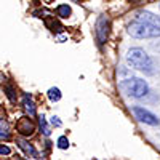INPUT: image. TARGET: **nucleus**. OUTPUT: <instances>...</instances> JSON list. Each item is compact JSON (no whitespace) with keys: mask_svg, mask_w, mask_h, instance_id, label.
I'll use <instances>...</instances> for the list:
<instances>
[{"mask_svg":"<svg viewBox=\"0 0 160 160\" xmlns=\"http://www.w3.org/2000/svg\"><path fill=\"white\" fill-rule=\"evenodd\" d=\"M127 32L135 38H154L160 37V18L151 11H139L133 19Z\"/></svg>","mask_w":160,"mask_h":160,"instance_id":"f257e3e1","label":"nucleus"},{"mask_svg":"<svg viewBox=\"0 0 160 160\" xmlns=\"http://www.w3.org/2000/svg\"><path fill=\"white\" fill-rule=\"evenodd\" d=\"M127 62L136 71H141L146 74H154V61L142 48H138V47L130 48L127 53Z\"/></svg>","mask_w":160,"mask_h":160,"instance_id":"f03ea898","label":"nucleus"},{"mask_svg":"<svg viewBox=\"0 0 160 160\" xmlns=\"http://www.w3.org/2000/svg\"><path fill=\"white\" fill-rule=\"evenodd\" d=\"M120 90L131 98H144L149 93V85L142 78H127L120 82Z\"/></svg>","mask_w":160,"mask_h":160,"instance_id":"7ed1b4c3","label":"nucleus"},{"mask_svg":"<svg viewBox=\"0 0 160 160\" xmlns=\"http://www.w3.org/2000/svg\"><path fill=\"white\" fill-rule=\"evenodd\" d=\"M95 32H96V40L99 45H104L109 38V32H111V19L108 15H101L96 19V26H95Z\"/></svg>","mask_w":160,"mask_h":160,"instance_id":"20e7f679","label":"nucleus"},{"mask_svg":"<svg viewBox=\"0 0 160 160\" xmlns=\"http://www.w3.org/2000/svg\"><path fill=\"white\" fill-rule=\"evenodd\" d=\"M135 117L139 120L141 123H146V125H151V127H157L160 125V120L157 118V115H154L152 112H149L148 109L141 108V106H135V108L131 109Z\"/></svg>","mask_w":160,"mask_h":160,"instance_id":"39448f33","label":"nucleus"},{"mask_svg":"<svg viewBox=\"0 0 160 160\" xmlns=\"http://www.w3.org/2000/svg\"><path fill=\"white\" fill-rule=\"evenodd\" d=\"M18 131L21 133V135H24V136H31L32 133L35 131V127H34V123L31 122L29 118H21V122H19V125H18Z\"/></svg>","mask_w":160,"mask_h":160,"instance_id":"423d86ee","label":"nucleus"},{"mask_svg":"<svg viewBox=\"0 0 160 160\" xmlns=\"http://www.w3.org/2000/svg\"><path fill=\"white\" fill-rule=\"evenodd\" d=\"M22 104H24L26 112H28L31 117H34L35 115V104H34V99H32V96L29 95V93H24L22 95Z\"/></svg>","mask_w":160,"mask_h":160,"instance_id":"0eeeda50","label":"nucleus"},{"mask_svg":"<svg viewBox=\"0 0 160 160\" xmlns=\"http://www.w3.org/2000/svg\"><path fill=\"white\" fill-rule=\"evenodd\" d=\"M18 144H19V148L26 152V154H29L31 157H34V158H38V152L32 148V146L28 142V141H24V139H18Z\"/></svg>","mask_w":160,"mask_h":160,"instance_id":"6e6552de","label":"nucleus"},{"mask_svg":"<svg viewBox=\"0 0 160 160\" xmlns=\"http://www.w3.org/2000/svg\"><path fill=\"white\" fill-rule=\"evenodd\" d=\"M47 95H48V99H50L51 102H56V101H59V99H61V96H62V95H61V90H59V88H56V87L50 88Z\"/></svg>","mask_w":160,"mask_h":160,"instance_id":"1a4fd4ad","label":"nucleus"},{"mask_svg":"<svg viewBox=\"0 0 160 160\" xmlns=\"http://www.w3.org/2000/svg\"><path fill=\"white\" fill-rule=\"evenodd\" d=\"M0 136L2 138H10V127H8V122L3 118V117H0Z\"/></svg>","mask_w":160,"mask_h":160,"instance_id":"9d476101","label":"nucleus"},{"mask_svg":"<svg viewBox=\"0 0 160 160\" xmlns=\"http://www.w3.org/2000/svg\"><path fill=\"white\" fill-rule=\"evenodd\" d=\"M56 13H58V16H61V18H69V16H71V7H69L68 3L58 5Z\"/></svg>","mask_w":160,"mask_h":160,"instance_id":"9b49d317","label":"nucleus"},{"mask_svg":"<svg viewBox=\"0 0 160 160\" xmlns=\"http://www.w3.org/2000/svg\"><path fill=\"white\" fill-rule=\"evenodd\" d=\"M38 125H40V130L43 131V135L45 136H50V127H48V123H47V120H45V117L43 115H40L38 117Z\"/></svg>","mask_w":160,"mask_h":160,"instance_id":"f8f14e48","label":"nucleus"},{"mask_svg":"<svg viewBox=\"0 0 160 160\" xmlns=\"http://www.w3.org/2000/svg\"><path fill=\"white\" fill-rule=\"evenodd\" d=\"M56 142H58V148H59V149H68V148H69V139H68V136H59Z\"/></svg>","mask_w":160,"mask_h":160,"instance_id":"ddd939ff","label":"nucleus"},{"mask_svg":"<svg viewBox=\"0 0 160 160\" xmlns=\"http://www.w3.org/2000/svg\"><path fill=\"white\" fill-rule=\"evenodd\" d=\"M50 122H51V125H53V127H61V125H62V122L59 120V117H56V115H53Z\"/></svg>","mask_w":160,"mask_h":160,"instance_id":"4468645a","label":"nucleus"},{"mask_svg":"<svg viewBox=\"0 0 160 160\" xmlns=\"http://www.w3.org/2000/svg\"><path fill=\"white\" fill-rule=\"evenodd\" d=\"M10 154H11V149L7 148V146L0 144V155H10Z\"/></svg>","mask_w":160,"mask_h":160,"instance_id":"2eb2a0df","label":"nucleus"},{"mask_svg":"<svg viewBox=\"0 0 160 160\" xmlns=\"http://www.w3.org/2000/svg\"><path fill=\"white\" fill-rule=\"evenodd\" d=\"M7 90V95H8V98L11 99V101H15V96H13V90L11 88H5Z\"/></svg>","mask_w":160,"mask_h":160,"instance_id":"dca6fc26","label":"nucleus"}]
</instances>
